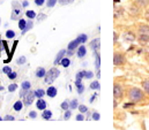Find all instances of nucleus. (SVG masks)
Returning <instances> with one entry per match:
<instances>
[{
    "instance_id": "obj_27",
    "label": "nucleus",
    "mask_w": 149,
    "mask_h": 130,
    "mask_svg": "<svg viewBox=\"0 0 149 130\" xmlns=\"http://www.w3.org/2000/svg\"><path fill=\"white\" fill-rule=\"evenodd\" d=\"M79 107V101H77V99H73L72 101H71V104H70V108L71 109H75V108H77Z\"/></svg>"
},
{
    "instance_id": "obj_49",
    "label": "nucleus",
    "mask_w": 149,
    "mask_h": 130,
    "mask_svg": "<svg viewBox=\"0 0 149 130\" xmlns=\"http://www.w3.org/2000/svg\"><path fill=\"white\" fill-rule=\"evenodd\" d=\"M96 76H97V78H100V77H101V71H100V70H97V73H96Z\"/></svg>"
},
{
    "instance_id": "obj_20",
    "label": "nucleus",
    "mask_w": 149,
    "mask_h": 130,
    "mask_svg": "<svg viewBox=\"0 0 149 130\" xmlns=\"http://www.w3.org/2000/svg\"><path fill=\"white\" fill-rule=\"evenodd\" d=\"M76 39L80 41V44H84V43L87 41V39H88V36H87L86 33H81V35H79V36L76 37Z\"/></svg>"
},
{
    "instance_id": "obj_24",
    "label": "nucleus",
    "mask_w": 149,
    "mask_h": 130,
    "mask_svg": "<svg viewBox=\"0 0 149 130\" xmlns=\"http://www.w3.org/2000/svg\"><path fill=\"white\" fill-rule=\"evenodd\" d=\"M100 88H101V85H100L98 81H94L93 83H90V89L91 90H100Z\"/></svg>"
},
{
    "instance_id": "obj_26",
    "label": "nucleus",
    "mask_w": 149,
    "mask_h": 130,
    "mask_svg": "<svg viewBox=\"0 0 149 130\" xmlns=\"http://www.w3.org/2000/svg\"><path fill=\"white\" fill-rule=\"evenodd\" d=\"M26 26H27V21H26L24 19H20V21H19V28H20L21 30H24Z\"/></svg>"
},
{
    "instance_id": "obj_19",
    "label": "nucleus",
    "mask_w": 149,
    "mask_h": 130,
    "mask_svg": "<svg viewBox=\"0 0 149 130\" xmlns=\"http://www.w3.org/2000/svg\"><path fill=\"white\" fill-rule=\"evenodd\" d=\"M124 38H125V40H127V41H134V40H135V36H134L133 32H126L124 35Z\"/></svg>"
},
{
    "instance_id": "obj_34",
    "label": "nucleus",
    "mask_w": 149,
    "mask_h": 130,
    "mask_svg": "<svg viewBox=\"0 0 149 130\" xmlns=\"http://www.w3.org/2000/svg\"><path fill=\"white\" fill-rule=\"evenodd\" d=\"M60 107H61L64 111H67V109L70 108V104H68L67 101H63V102H61V105H60Z\"/></svg>"
},
{
    "instance_id": "obj_29",
    "label": "nucleus",
    "mask_w": 149,
    "mask_h": 130,
    "mask_svg": "<svg viewBox=\"0 0 149 130\" xmlns=\"http://www.w3.org/2000/svg\"><path fill=\"white\" fill-rule=\"evenodd\" d=\"M6 37H7L8 39H13V38L15 37V32H14L13 30H7V31H6Z\"/></svg>"
},
{
    "instance_id": "obj_40",
    "label": "nucleus",
    "mask_w": 149,
    "mask_h": 130,
    "mask_svg": "<svg viewBox=\"0 0 149 130\" xmlns=\"http://www.w3.org/2000/svg\"><path fill=\"white\" fill-rule=\"evenodd\" d=\"M101 119V115H100V113H97V112H94L93 113V120H95V121H98Z\"/></svg>"
},
{
    "instance_id": "obj_17",
    "label": "nucleus",
    "mask_w": 149,
    "mask_h": 130,
    "mask_svg": "<svg viewBox=\"0 0 149 130\" xmlns=\"http://www.w3.org/2000/svg\"><path fill=\"white\" fill-rule=\"evenodd\" d=\"M33 27H34V22H33V20L30 19L29 21H27V26H26V28H24V30H22V35H24V33H27V31H29L30 29H33Z\"/></svg>"
},
{
    "instance_id": "obj_37",
    "label": "nucleus",
    "mask_w": 149,
    "mask_h": 130,
    "mask_svg": "<svg viewBox=\"0 0 149 130\" xmlns=\"http://www.w3.org/2000/svg\"><path fill=\"white\" fill-rule=\"evenodd\" d=\"M74 0H58V2L60 3V5H70V3H72Z\"/></svg>"
},
{
    "instance_id": "obj_51",
    "label": "nucleus",
    "mask_w": 149,
    "mask_h": 130,
    "mask_svg": "<svg viewBox=\"0 0 149 130\" xmlns=\"http://www.w3.org/2000/svg\"><path fill=\"white\" fill-rule=\"evenodd\" d=\"M22 6H23V7H27V6H28V1H23Z\"/></svg>"
},
{
    "instance_id": "obj_32",
    "label": "nucleus",
    "mask_w": 149,
    "mask_h": 130,
    "mask_svg": "<svg viewBox=\"0 0 149 130\" xmlns=\"http://www.w3.org/2000/svg\"><path fill=\"white\" fill-rule=\"evenodd\" d=\"M16 89H17V85L14 84V83H12V84L8 85V91H9V92H14Z\"/></svg>"
},
{
    "instance_id": "obj_47",
    "label": "nucleus",
    "mask_w": 149,
    "mask_h": 130,
    "mask_svg": "<svg viewBox=\"0 0 149 130\" xmlns=\"http://www.w3.org/2000/svg\"><path fill=\"white\" fill-rule=\"evenodd\" d=\"M45 17H46V15H45V14H39V15H38V22H40V21H43V20H44V19H45Z\"/></svg>"
},
{
    "instance_id": "obj_54",
    "label": "nucleus",
    "mask_w": 149,
    "mask_h": 130,
    "mask_svg": "<svg viewBox=\"0 0 149 130\" xmlns=\"http://www.w3.org/2000/svg\"><path fill=\"white\" fill-rule=\"evenodd\" d=\"M117 39H118V35L114 33V41H117Z\"/></svg>"
},
{
    "instance_id": "obj_43",
    "label": "nucleus",
    "mask_w": 149,
    "mask_h": 130,
    "mask_svg": "<svg viewBox=\"0 0 149 130\" xmlns=\"http://www.w3.org/2000/svg\"><path fill=\"white\" fill-rule=\"evenodd\" d=\"M70 118H71V111H68V109H67V111H65V114H64V119H65V120H68Z\"/></svg>"
},
{
    "instance_id": "obj_31",
    "label": "nucleus",
    "mask_w": 149,
    "mask_h": 130,
    "mask_svg": "<svg viewBox=\"0 0 149 130\" xmlns=\"http://www.w3.org/2000/svg\"><path fill=\"white\" fill-rule=\"evenodd\" d=\"M84 75H86V71H84V70L79 71V73L76 74V80H82V78H84Z\"/></svg>"
},
{
    "instance_id": "obj_53",
    "label": "nucleus",
    "mask_w": 149,
    "mask_h": 130,
    "mask_svg": "<svg viewBox=\"0 0 149 130\" xmlns=\"http://www.w3.org/2000/svg\"><path fill=\"white\" fill-rule=\"evenodd\" d=\"M146 19H147V20L149 21V9L147 10V13H146Z\"/></svg>"
},
{
    "instance_id": "obj_15",
    "label": "nucleus",
    "mask_w": 149,
    "mask_h": 130,
    "mask_svg": "<svg viewBox=\"0 0 149 130\" xmlns=\"http://www.w3.org/2000/svg\"><path fill=\"white\" fill-rule=\"evenodd\" d=\"M95 67L97 70H100V67H101V55L98 53V51L95 52Z\"/></svg>"
},
{
    "instance_id": "obj_10",
    "label": "nucleus",
    "mask_w": 149,
    "mask_h": 130,
    "mask_svg": "<svg viewBox=\"0 0 149 130\" xmlns=\"http://www.w3.org/2000/svg\"><path fill=\"white\" fill-rule=\"evenodd\" d=\"M65 54H66V50H61V51H59V53L57 54V57H56V59H54L53 65H60V61L63 60V58H64Z\"/></svg>"
},
{
    "instance_id": "obj_41",
    "label": "nucleus",
    "mask_w": 149,
    "mask_h": 130,
    "mask_svg": "<svg viewBox=\"0 0 149 130\" xmlns=\"http://www.w3.org/2000/svg\"><path fill=\"white\" fill-rule=\"evenodd\" d=\"M136 3L140 5L141 7H143V6H146L148 3V0H136Z\"/></svg>"
},
{
    "instance_id": "obj_56",
    "label": "nucleus",
    "mask_w": 149,
    "mask_h": 130,
    "mask_svg": "<svg viewBox=\"0 0 149 130\" xmlns=\"http://www.w3.org/2000/svg\"><path fill=\"white\" fill-rule=\"evenodd\" d=\"M114 2H119V0H114Z\"/></svg>"
},
{
    "instance_id": "obj_16",
    "label": "nucleus",
    "mask_w": 149,
    "mask_h": 130,
    "mask_svg": "<svg viewBox=\"0 0 149 130\" xmlns=\"http://www.w3.org/2000/svg\"><path fill=\"white\" fill-rule=\"evenodd\" d=\"M45 74H46V71H45V69L43 67H38L37 69H36V77H38V78L44 77Z\"/></svg>"
},
{
    "instance_id": "obj_1",
    "label": "nucleus",
    "mask_w": 149,
    "mask_h": 130,
    "mask_svg": "<svg viewBox=\"0 0 149 130\" xmlns=\"http://www.w3.org/2000/svg\"><path fill=\"white\" fill-rule=\"evenodd\" d=\"M128 98H130V100H132L133 102H138V101L143 100L145 95H143V92H142L140 89H138V88H132V89L130 90V92H128Z\"/></svg>"
},
{
    "instance_id": "obj_35",
    "label": "nucleus",
    "mask_w": 149,
    "mask_h": 130,
    "mask_svg": "<svg viewBox=\"0 0 149 130\" xmlns=\"http://www.w3.org/2000/svg\"><path fill=\"white\" fill-rule=\"evenodd\" d=\"M57 3V0H47V2H46V6L49 7V8H52L54 5Z\"/></svg>"
},
{
    "instance_id": "obj_18",
    "label": "nucleus",
    "mask_w": 149,
    "mask_h": 130,
    "mask_svg": "<svg viewBox=\"0 0 149 130\" xmlns=\"http://www.w3.org/2000/svg\"><path fill=\"white\" fill-rule=\"evenodd\" d=\"M42 118L44 119V120H50L51 118H52V112L51 111H46V109H44L43 111V113H42Z\"/></svg>"
},
{
    "instance_id": "obj_42",
    "label": "nucleus",
    "mask_w": 149,
    "mask_h": 130,
    "mask_svg": "<svg viewBox=\"0 0 149 130\" xmlns=\"http://www.w3.org/2000/svg\"><path fill=\"white\" fill-rule=\"evenodd\" d=\"M2 71H3L5 74H9V73L12 71V69H10V67H8V66H5V67L2 68Z\"/></svg>"
},
{
    "instance_id": "obj_22",
    "label": "nucleus",
    "mask_w": 149,
    "mask_h": 130,
    "mask_svg": "<svg viewBox=\"0 0 149 130\" xmlns=\"http://www.w3.org/2000/svg\"><path fill=\"white\" fill-rule=\"evenodd\" d=\"M70 64H71V60L68 59V58H63V60L60 61V65L63 66V67H65V68H67L68 66H70Z\"/></svg>"
},
{
    "instance_id": "obj_2",
    "label": "nucleus",
    "mask_w": 149,
    "mask_h": 130,
    "mask_svg": "<svg viewBox=\"0 0 149 130\" xmlns=\"http://www.w3.org/2000/svg\"><path fill=\"white\" fill-rule=\"evenodd\" d=\"M59 74H60L59 69H57V68H51V69L45 74V76H44L45 83H46V84H52V83L54 82V80L59 76Z\"/></svg>"
},
{
    "instance_id": "obj_33",
    "label": "nucleus",
    "mask_w": 149,
    "mask_h": 130,
    "mask_svg": "<svg viewBox=\"0 0 149 130\" xmlns=\"http://www.w3.org/2000/svg\"><path fill=\"white\" fill-rule=\"evenodd\" d=\"M76 89H77V93H80V95H81V93L84 91V89H86V88H84V85L81 83V84H79V85L76 86Z\"/></svg>"
},
{
    "instance_id": "obj_8",
    "label": "nucleus",
    "mask_w": 149,
    "mask_h": 130,
    "mask_svg": "<svg viewBox=\"0 0 149 130\" xmlns=\"http://www.w3.org/2000/svg\"><path fill=\"white\" fill-rule=\"evenodd\" d=\"M113 96H114L116 99L123 97V88H121L119 84H114V88H113Z\"/></svg>"
},
{
    "instance_id": "obj_39",
    "label": "nucleus",
    "mask_w": 149,
    "mask_h": 130,
    "mask_svg": "<svg viewBox=\"0 0 149 130\" xmlns=\"http://www.w3.org/2000/svg\"><path fill=\"white\" fill-rule=\"evenodd\" d=\"M93 77H94V73H93V71H86L84 78H88V80H90V78H93Z\"/></svg>"
},
{
    "instance_id": "obj_52",
    "label": "nucleus",
    "mask_w": 149,
    "mask_h": 130,
    "mask_svg": "<svg viewBox=\"0 0 149 130\" xmlns=\"http://www.w3.org/2000/svg\"><path fill=\"white\" fill-rule=\"evenodd\" d=\"M95 98H96V95H95V96H93V97L90 98V102H94V100H95Z\"/></svg>"
},
{
    "instance_id": "obj_48",
    "label": "nucleus",
    "mask_w": 149,
    "mask_h": 130,
    "mask_svg": "<svg viewBox=\"0 0 149 130\" xmlns=\"http://www.w3.org/2000/svg\"><path fill=\"white\" fill-rule=\"evenodd\" d=\"M5 120H7V121H13V120H14V116H13V115H6V116H5Z\"/></svg>"
},
{
    "instance_id": "obj_5",
    "label": "nucleus",
    "mask_w": 149,
    "mask_h": 130,
    "mask_svg": "<svg viewBox=\"0 0 149 130\" xmlns=\"http://www.w3.org/2000/svg\"><path fill=\"white\" fill-rule=\"evenodd\" d=\"M36 98L35 96V91L33 92V91H28L26 95H24V97H23V101H24V105H27V106H29V105H31L33 104V101H34V99Z\"/></svg>"
},
{
    "instance_id": "obj_44",
    "label": "nucleus",
    "mask_w": 149,
    "mask_h": 130,
    "mask_svg": "<svg viewBox=\"0 0 149 130\" xmlns=\"http://www.w3.org/2000/svg\"><path fill=\"white\" fill-rule=\"evenodd\" d=\"M29 118H31V119H36V118H37V113H36L35 111H31V112L29 113Z\"/></svg>"
},
{
    "instance_id": "obj_7",
    "label": "nucleus",
    "mask_w": 149,
    "mask_h": 130,
    "mask_svg": "<svg viewBox=\"0 0 149 130\" xmlns=\"http://www.w3.org/2000/svg\"><path fill=\"white\" fill-rule=\"evenodd\" d=\"M89 46H90V48H91L94 52L98 51V50H100V46H101V39H100V38H95L94 40L90 41Z\"/></svg>"
},
{
    "instance_id": "obj_57",
    "label": "nucleus",
    "mask_w": 149,
    "mask_h": 130,
    "mask_svg": "<svg viewBox=\"0 0 149 130\" xmlns=\"http://www.w3.org/2000/svg\"><path fill=\"white\" fill-rule=\"evenodd\" d=\"M1 120H2V119H1V118H0V121H1Z\"/></svg>"
},
{
    "instance_id": "obj_36",
    "label": "nucleus",
    "mask_w": 149,
    "mask_h": 130,
    "mask_svg": "<svg viewBox=\"0 0 149 130\" xmlns=\"http://www.w3.org/2000/svg\"><path fill=\"white\" fill-rule=\"evenodd\" d=\"M7 76H8V78H9V80H15V78L17 77V74H16V73H14V71H10L9 74H7Z\"/></svg>"
},
{
    "instance_id": "obj_55",
    "label": "nucleus",
    "mask_w": 149,
    "mask_h": 130,
    "mask_svg": "<svg viewBox=\"0 0 149 130\" xmlns=\"http://www.w3.org/2000/svg\"><path fill=\"white\" fill-rule=\"evenodd\" d=\"M2 90H3V88H2V86H0V91H2Z\"/></svg>"
},
{
    "instance_id": "obj_11",
    "label": "nucleus",
    "mask_w": 149,
    "mask_h": 130,
    "mask_svg": "<svg viewBox=\"0 0 149 130\" xmlns=\"http://www.w3.org/2000/svg\"><path fill=\"white\" fill-rule=\"evenodd\" d=\"M36 106H37V108L39 109V111H44V109H46L47 104H46V101H45L44 99L39 98V99L37 100V102H36Z\"/></svg>"
},
{
    "instance_id": "obj_6",
    "label": "nucleus",
    "mask_w": 149,
    "mask_h": 130,
    "mask_svg": "<svg viewBox=\"0 0 149 130\" xmlns=\"http://www.w3.org/2000/svg\"><path fill=\"white\" fill-rule=\"evenodd\" d=\"M124 62H125V57H124V54H121V53H116V54L113 55V64L116 66L124 65Z\"/></svg>"
},
{
    "instance_id": "obj_14",
    "label": "nucleus",
    "mask_w": 149,
    "mask_h": 130,
    "mask_svg": "<svg viewBox=\"0 0 149 130\" xmlns=\"http://www.w3.org/2000/svg\"><path fill=\"white\" fill-rule=\"evenodd\" d=\"M13 108H14L15 112H20V111H22V108H23V101H21V100L15 101V104L13 105Z\"/></svg>"
},
{
    "instance_id": "obj_25",
    "label": "nucleus",
    "mask_w": 149,
    "mask_h": 130,
    "mask_svg": "<svg viewBox=\"0 0 149 130\" xmlns=\"http://www.w3.org/2000/svg\"><path fill=\"white\" fill-rule=\"evenodd\" d=\"M142 88H143L145 92H146L147 95H149V80L143 81V83H142Z\"/></svg>"
},
{
    "instance_id": "obj_4",
    "label": "nucleus",
    "mask_w": 149,
    "mask_h": 130,
    "mask_svg": "<svg viewBox=\"0 0 149 130\" xmlns=\"http://www.w3.org/2000/svg\"><path fill=\"white\" fill-rule=\"evenodd\" d=\"M139 39L141 41H145V43L149 41V27L141 26L139 28Z\"/></svg>"
},
{
    "instance_id": "obj_21",
    "label": "nucleus",
    "mask_w": 149,
    "mask_h": 130,
    "mask_svg": "<svg viewBox=\"0 0 149 130\" xmlns=\"http://www.w3.org/2000/svg\"><path fill=\"white\" fill-rule=\"evenodd\" d=\"M46 95V91H44L43 89H37L36 91H35V96H36V98H43L44 96Z\"/></svg>"
},
{
    "instance_id": "obj_38",
    "label": "nucleus",
    "mask_w": 149,
    "mask_h": 130,
    "mask_svg": "<svg viewBox=\"0 0 149 130\" xmlns=\"http://www.w3.org/2000/svg\"><path fill=\"white\" fill-rule=\"evenodd\" d=\"M26 61H27L26 57H21L17 59V65H23V64H26Z\"/></svg>"
},
{
    "instance_id": "obj_9",
    "label": "nucleus",
    "mask_w": 149,
    "mask_h": 130,
    "mask_svg": "<svg viewBox=\"0 0 149 130\" xmlns=\"http://www.w3.org/2000/svg\"><path fill=\"white\" fill-rule=\"evenodd\" d=\"M86 54H87V48H86V46L82 44L81 46H79V47H77L76 55H77V58L82 59V58H84V55H86Z\"/></svg>"
},
{
    "instance_id": "obj_28",
    "label": "nucleus",
    "mask_w": 149,
    "mask_h": 130,
    "mask_svg": "<svg viewBox=\"0 0 149 130\" xmlns=\"http://www.w3.org/2000/svg\"><path fill=\"white\" fill-rule=\"evenodd\" d=\"M26 15H27L28 19H31V20L36 17V13H35L34 10H27V12H26Z\"/></svg>"
},
{
    "instance_id": "obj_45",
    "label": "nucleus",
    "mask_w": 149,
    "mask_h": 130,
    "mask_svg": "<svg viewBox=\"0 0 149 130\" xmlns=\"http://www.w3.org/2000/svg\"><path fill=\"white\" fill-rule=\"evenodd\" d=\"M76 120H77V121H82V120H84V115H83L82 113L77 114V115H76Z\"/></svg>"
},
{
    "instance_id": "obj_46",
    "label": "nucleus",
    "mask_w": 149,
    "mask_h": 130,
    "mask_svg": "<svg viewBox=\"0 0 149 130\" xmlns=\"http://www.w3.org/2000/svg\"><path fill=\"white\" fill-rule=\"evenodd\" d=\"M35 3H36L37 6H43V5L45 3V0H35Z\"/></svg>"
},
{
    "instance_id": "obj_3",
    "label": "nucleus",
    "mask_w": 149,
    "mask_h": 130,
    "mask_svg": "<svg viewBox=\"0 0 149 130\" xmlns=\"http://www.w3.org/2000/svg\"><path fill=\"white\" fill-rule=\"evenodd\" d=\"M12 6H13V10H12L10 19L12 20H20L21 19V15H22V6L17 1H13L12 2Z\"/></svg>"
},
{
    "instance_id": "obj_13",
    "label": "nucleus",
    "mask_w": 149,
    "mask_h": 130,
    "mask_svg": "<svg viewBox=\"0 0 149 130\" xmlns=\"http://www.w3.org/2000/svg\"><path fill=\"white\" fill-rule=\"evenodd\" d=\"M79 45H80V41H79L77 39H74V40H72V41L68 44V46H67V50L75 51V48H77V47H79Z\"/></svg>"
},
{
    "instance_id": "obj_12",
    "label": "nucleus",
    "mask_w": 149,
    "mask_h": 130,
    "mask_svg": "<svg viewBox=\"0 0 149 130\" xmlns=\"http://www.w3.org/2000/svg\"><path fill=\"white\" fill-rule=\"evenodd\" d=\"M57 93H58V90H57V88H54V86H50L47 90H46V95H47V97H56L57 96Z\"/></svg>"
},
{
    "instance_id": "obj_30",
    "label": "nucleus",
    "mask_w": 149,
    "mask_h": 130,
    "mask_svg": "<svg viewBox=\"0 0 149 130\" xmlns=\"http://www.w3.org/2000/svg\"><path fill=\"white\" fill-rule=\"evenodd\" d=\"M77 108H79L80 113H82V114H84V113H87V112H88V107H87V106H84V105H80Z\"/></svg>"
},
{
    "instance_id": "obj_23",
    "label": "nucleus",
    "mask_w": 149,
    "mask_h": 130,
    "mask_svg": "<svg viewBox=\"0 0 149 130\" xmlns=\"http://www.w3.org/2000/svg\"><path fill=\"white\" fill-rule=\"evenodd\" d=\"M21 88L23 89V90H30V88H31V84H30V82L29 81H24L22 84H21Z\"/></svg>"
},
{
    "instance_id": "obj_50",
    "label": "nucleus",
    "mask_w": 149,
    "mask_h": 130,
    "mask_svg": "<svg viewBox=\"0 0 149 130\" xmlns=\"http://www.w3.org/2000/svg\"><path fill=\"white\" fill-rule=\"evenodd\" d=\"M133 104H134V102H132V104H125V105H124V107H130V106H133Z\"/></svg>"
}]
</instances>
